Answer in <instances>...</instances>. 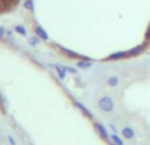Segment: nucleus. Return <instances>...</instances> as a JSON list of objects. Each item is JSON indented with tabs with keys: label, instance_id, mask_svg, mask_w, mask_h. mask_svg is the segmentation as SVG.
Here are the masks:
<instances>
[{
	"label": "nucleus",
	"instance_id": "nucleus-20",
	"mask_svg": "<svg viewBox=\"0 0 150 145\" xmlns=\"http://www.w3.org/2000/svg\"><path fill=\"white\" fill-rule=\"evenodd\" d=\"M146 40H150V24H149L148 31H146Z\"/></svg>",
	"mask_w": 150,
	"mask_h": 145
},
{
	"label": "nucleus",
	"instance_id": "nucleus-2",
	"mask_svg": "<svg viewBox=\"0 0 150 145\" xmlns=\"http://www.w3.org/2000/svg\"><path fill=\"white\" fill-rule=\"evenodd\" d=\"M59 50L62 52V54H65L66 57H69V58H80V60H87V61H92L90 57H87V55H80L79 53H76V52H74V50H70V49H67V48H63V46H59Z\"/></svg>",
	"mask_w": 150,
	"mask_h": 145
},
{
	"label": "nucleus",
	"instance_id": "nucleus-9",
	"mask_svg": "<svg viewBox=\"0 0 150 145\" xmlns=\"http://www.w3.org/2000/svg\"><path fill=\"white\" fill-rule=\"evenodd\" d=\"M121 133H122V137L127 139V140H132V139L134 137V135H136L134 129L130 128V127H125L124 129L121 131Z\"/></svg>",
	"mask_w": 150,
	"mask_h": 145
},
{
	"label": "nucleus",
	"instance_id": "nucleus-3",
	"mask_svg": "<svg viewBox=\"0 0 150 145\" xmlns=\"http://www.w3.org/2000/svg\"><path fill=\"white\" fill-rule=\"evenodd\" d=\"M93 127H95V129H96V132H98V135L100 136L103 140H105V141H108L109 140V133H108V129H107L105 127H104L101 123H95L93 124Z\"/></svg>",
	"mask_w": 150,
	"mask_h": 145
},
{
	"label": "nucleus",
	"instance_id": "nucleus-19",
	"mask_svg": "<svg viewBox=\"0 0 150 145\" xmlns=\"http://www.w3.org/2000/svg\"><path fill=\"white\" fill-rule=\"evenodd\" d=\"M8 141H9V144H11V145H16V141H15V139H13V137H12V136H11V135L8 136Z\"/></svg>",
	"mask_w": 150,
	"mask_h": 145
},
{
	"label": "nucleus",
	"instance_id": "nucleus-7",
	"mask_svg": "<svg viewBox=\"0 0 150 145\" xmlns=\"http://www.w3.org/2000/svg\"><path fill=\"white\" fill-rule=\"evenodd\" d=\"M74 106L76 107L78 109H80V112H82L83 115H84L86 117H88V119H92V114L90 112V109L87 108V107H84L82 103H79V102H74Z\"/></svg>",
	"mask_w": 150,
	"mask_h": 145
},
{
	"label": "nucleus",
	"instance_id": "nucleus-11",
	"mask_svg": "<svg viewBox=\"0 0 150 145\" xmlns=\"http://www.w3.org/2000/svg\"><path fill=\"white\" fill-rule=\"evenodd\" d=\"M109 140H111L113 144H116V145H124V141H122V139L119 137V136H117V133H113V135L109 136Z\"/></svg>",
	"mask_w": 150,
	"mask_h": 145
},
{
	"label": "nucleus",
	"instance_id": "nucleus-4",
	"mask_svg": "<svg viewBox=\"0 0 150 145\" xmlns=\"http://www.w3.org/2000/svg\"><path fill=\"white\" fill-rule=\"evenodd\" d=\"M128 57H129L128 52L122 50V52H115V53H112V54H109L108 57H107V60L108 61H119V60H124V58H128Z\"/></svg>",
	"mask_w": 150,
	"mask_h": 145
},
{
	"label": "nucleus",
	"instance_id": "nucleus-14",
	"mask_svg": "<svg viewBox=\"0 0 150 145\" xmlns=\"http://www.w3.org/2000/svg\"><path fill=\"white\" fill-rule=\"evenodd\" d=\"M15 32L18 34H21V36H26V29H25V26H23V25H16Z\"/></svg>",
	"mask_w": 150,
	"mask_h": 145
},
{
	"label": "nucleus",
	"instance_id": "nucleus-13",
	"mask_svg": "<svg viewBox=\"0 0 150 145\" xmlns=\"http://www.w3.org/2000/svg\"><path fill=\"white\" fill-rule=\"evenodd\" d=\"M23 7L28 11H33L34 9V0H24Z\"/></svg>",
	"mask_w": 150,
	"mask_h": 145
},
{
	"label": "nucleus",
	"instance_id": "nucleus-8",
	"mask_svg": "<svg viewBox=\"0 0 150 145\" xmlns=\"http://www.w3.org/2000/svg\"><path fill=\"white\" fill-rule=\"evenodd\" d=\"M144 49H145L144 44H140V45H137V46L132 48L130 50H128V54H129V57H136V55L141 54V53L144 52Z\"/></svg>",
	"mask_w": 150,
	"mask_h": 145
},
{
	"label": "nucleus",
	"instance_id": "nucleus-16",
	"mask_svg": "<svg viewBox=\"0 0 150 145\" xmlns=\"http://www.w3.org/2000/svg\"><path fill=\"white\" fill-rule=\"evenodd\" d=\"M0 107H1V108L4 109V112H5V100H4V98H3L1 94H0Z\"/></svg>",
	"mask_w": 150,
	"mask_h": 145
},
{
	"label": "nucleus",
	"instance_id": "nucleus-18",
	"mask_svg": "<svg viewBox=\"0 0 150 145\" xmlns=\"http://www.w3.org/2000/svg\"><path fill=\"white\" fill-rule=\"evenodd\" d=\"M4 34H5V29H4V26H0V40L4 37Z\"/></svg>",
	"mask_w": 150,
	"mask_h": 145
},
{
	"label": "nucleus",
	"instance_id": "nucleus-21",
	"mask_svg": "<svg viewBox=\"0 0 150 145\" xmlns=\"http://www.w3.org/2000/svg\"><path fill=\"white\" fill-rule=\"evenodd\" d=\"M109 128H111V129L115 133H117V131H116V128H115V125H113V124H111V125H109Z\"/></svg>",
	"mask_w": 150,
	"mask_h": 145
},
{
	"label": "nucleus",
	"instance_id": "nucleus-15",
	"mask_svg": "<svg viewBox=\"0 0 150 145\" xmlns=\"http://www.w3.org/2000/svg\"><path fill=\"white\" fill-rule=\"evenodd\" d=\"M40 37H37V36H34V37H29L28 38V42H29V45H32V46H37V45L40 44Z\"/></svg>",
	"mask_w": 150,
	"mask_h": 145
},
{
	"label": "nucleus",
	"instance_id": "nucleus-10",
	"mask_svg": "<svg viewBox=\"0 0 150 145\" xmlns=\"http://www.w3.org/2000/svg\"><path fill=\"white\" fill-rule=\"evenodd\" d=\"M76 66L79 69H83V70H86V69H90L91 66H92V61H87V60H80L78 61Z\"/></svg>",
	"mask_w": 150,
	"mask_h": 145
},
{
	"label": "nucleus",
	"instance_id": "nucleus-5",
	"mask_svg": "<svg viewBox=\"0 0 150 145\" xmlns=\"http://www.w3.org/2000/svg\"><path fill=\"white\" fill-rule=\"evenodd\" d=\"M34 33H36L37 37H40V38L44 40V41H47V40H49V34H47V32L45 31L41 25H36V26H34Z\"/></svg>",
	"mask_w": 150,
	"mask_h": 145
},
{
	"label": "nucleus",
	"instance_id": "nucleus-22",
	"mask_svg": "<svg viewBox=\"0 0 150 145\" xmlns=\"http://www.w3.org/2000/svg\"><path fill=\"white\" fill-rule=\"evenodd\" d=\"M109 145H116V144H113V143H109Z\"/></svg>",
	"mask_w": 150,
	"mask_h": 145
},
{
	"label": "nucleus",
	"instance_id": "nucleus-1",
	"mask_svg": "<svg viewBox=\"0 0 150 145\" xmlns=\"http://www.w3.org/2000/svg\"><path fill=\"white\" fill-rule=\"evenodd\" d=\"M98 106L100 108V111H103V112H112L115 108L113 100H112L111 96H103V98H100Z\"/></svg>",
	"mask_w": 150,
	"mask_h": 145
},
{
	"label": "nucleus",
	"instance_id": "nucleus-12",
	"mask_svg": "<svg viewBox=\"0 0 150 145\" xmlns=\"http://www.w3.org/2000/svg\"><path fill=\"white\" fill-rule=\"evenodd\" d=\"M119 83H120V80L117 77H109L108 79H107V85H108L109 87H116Z\"/></svg>",
	"mask_w": 150,
	"mask_h": 145
},
{
	"label": "nucleus",
	"instance_id": "nucleus-17",
	"mask_svg": "<svg viewBox=\"0 0 150 145\" xmlns=\"http://www.w3.org/2000/svg\"><path fill=\"white\" fill-rule=\"evenodd\" d=\"M65 69H66V71L71 72V74H75V72H76V69L71 68V66H65Z\"/></svg>",
	"mask_w": 150,
	"mask_h": 145
},
{
	"label": "nucleus",
	"instance_id": "nucleus-6",
	"mask_svg": "<svg viewBox=\"0 0 150 145\" xmlns=\"http://www.w3.org/2000/svg\"><path fill=\"white\" fill-rule=\"evenodd\" d=\"M50 68H53L55 71H57V74H58V77L61 78V79H65L66 78V69H65V66H62V65H58V63H55V65H49Z\"/></svg>",
	"mask_w": 150,
	"mask_h": 145
}]
</instances>
